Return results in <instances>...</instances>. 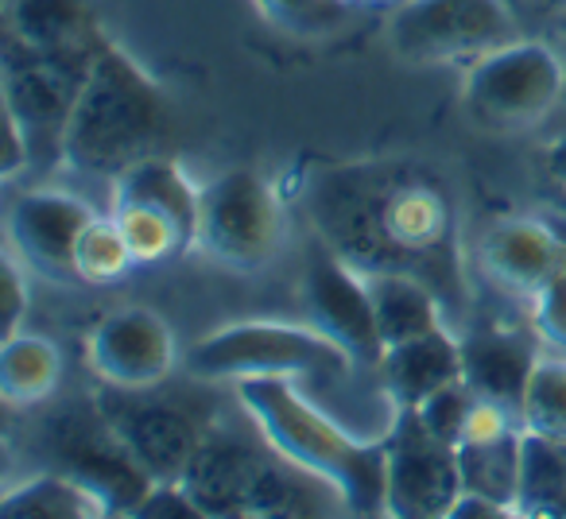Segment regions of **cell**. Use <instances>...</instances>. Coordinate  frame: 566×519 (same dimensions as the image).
I'll use <instances>...</instances> for the list:
<instances>
[{"label": "cell", "instance_id": "cell-1", "mask_svg": "<svg viewBox=\"0 0 566 519\" xmlns=\"http://www.w3.org/2000/svg\"><path fill=\"white\" fill-rule=\"evenodd\" d=\"M300 198L315 236L346 264L365 276H419L442 299L450 326H462L470 307L462 221L442 174L416 159H349L311 167Z\"/></svg>", "mask_w": 566, "mask_h": 519}, {"label": "cell", "instance_id": "cell-2", "mask_svg": "<svg viewBox=\"0 0 566 519\" xmlns=\"http://www.w3.org/2000/svg\"><path fill=\"white\" fill-rule=\"evenodd\" d=\"M237 400L275 454L331 480L349 511H385V434L357 438L292 377L237 380Z\"/></svg>", "mask_w": 566, "mask_h": 519}, {"label": "cell", "instance_id": "cell-3", "mask_svg": "<svg viewBox=\"0 0 566 519\" xmlns=\"http://www.w3.org/2000/svg\"><path fill=\"white\" fill-rule=\"evenodd\" d=\"M171 136V102L164 86L128 55L105 43L63 136V167L90 179H117L133 163L159 156Z\"/></svg>", "mask_w": 566, "mask_h": 519}, {"label": "cell", "instance_id": "cell-4", "mask_svg": "<svg viewBox=\"0 0 566 519\" xmlns=\"http://www.w3.org/2000/svg\"><path fill=\"white\" fill-rule=\"evenodd\" d=\"M187 372L198 380H213V384H237V380L252 377H292L334 388L349 384L361 369L346 349L334 346L311 322H233L190 346Z\"/></svg>", "mask_w": 566, "mask_h": 519}, {"label": "cell", "instance_id": "cell-5", "mask_svg": "<svg viewBox=\"0 0 566 519\" xmlns=\"http://www.w3.org/2000/svg\"><path fill=\"white\" fill-rule=\"evenodd\" d=\"M566 59L543 40H512L473 59L462 78V109L489 133H527L558 109Z\"/></svg>", "mask_w": 566, "mask_h": 519}, {"label": "cell", "instance_id": "cell-6", "mask_svg": "<svg viewBox=\"0 0 566 519\" xmlns=\"http://www.w3.org/2000/svg\"><path fill=\"white\" fill-rule=\"evenodd\" d=\"M287 218L272 182L252 167H229L198 187L195 248L229 272H260L280 256Z\"/></svg>", "mask_w": 566, "mask_h": 519}, {"label": "cell", "instance_id": "cell-7", "mask_svg": "<svg viewBox=\"0 0 566 519\" xmlns=\"http://www.w3.org/2000/svg\"><path fill=\"white\" fill-rule=\"evenodd\" d=\"M90 66L94 59L51 55L4 32V55H0L4 117L24 128L35 167L63 163V136L90 78Z\"/></svg>", "mask_w": 566, "mask_h": 519}, {"label": "cell", "instance_id": "cell-8", "mask_svg": "<svg viewBox=\"0 0 566 519\" xmlns=\"http://www.w3.org/2000/svg\"><path fill=\"white\" fill-rule=\"evenodd\" d=\"M520 40L504 0H400L388 20V47L408 66L473 63Z\"/></svg>", "mask_w": 566, "mask_h": 519}, {"label": "cell", "instance_id": "cell-9", "mask_svg": "<svg viewBox=\"0 0 566 519\" xmlns=\"http://www.w3.org/2000/svg\"><path fill=\"white\" fill-rule=\"evenodd\" d=\"M458 492H462L458 446L427 431L411 407L392 411L385 431V516H450Z\"/></svg>", "mask_w": 566, "mask_h": 519}, {"label": "cell", "instance_id": "cell-10", "mask_svg": "<svg viewBox=\"0 0 566 519\" xmlns=\"http://www.w3.org/2000/svg\"><path fill=\"white\" fill-rule=\"evenodd\" d=\"M303 310H307V322L318 333H326L334 346H342L354 357L357 369L377 372L385 341H380L377 330L365 272L346 264L318 236L307 252V264H303Z\"/></svg>", "mask_w": 566, "mask_h": 519}, {"label": "cell", "instance_id": "cell-11", "mask_svg": "<svg viewBox=\"0 0 566 519\" xmlns=\"http://www.w3.org/2000/svg\"><path fill=\"white\" fill-rule=\"evenodd\" d=\"M102 411L105 426L113 438L128 449L136 465L148 473L151 480H179L187 462L195 457L198 442H202L206 426L195 411L182 403L156 400V395H140V388H113L94 403Z\"/></svg>", "mask_w": 566, "mask_h": 519}, {"label": "cell", "instance_id": "cell-12", "mask_svg": "<svg viewBox=\"0 0 566 519\" xmlns=\"http://www.w3.org/2000/svg\"><path fill=\"white\" fill-rule=\"evenodd\" d=\"M94 213L97 210L86 198L66 194V190H28L12 202L9 221H4L9 252L32 276L51 279V284H78L74 244Z\"/></svg>", "mask_w": 566, "mask_h": 519}, {"label": "cell", "instance_id": "cell-13", "mask_svg": "<svg viewBox=\"0 0 566 519\" xmlns=\"http://www.w3.org/2000/svg\"><path fill=\"white\" fill-rule=\"evenodd\" d=\"M179 346L175 333L156 310L120 307L94 326L86 346V364L109 388H148L164 384L175 372Z\"/></svg>", "mask_w": 566, "mask_h": 519}, {"label": "cell", "instance_id": "cell-14", "mask_svg": "<svg viewBox=\"0 0 566 519\" xmlns=\"http://www.w3.org/2000/svg\"><path fill=\"white\" fill-rule=\"evenodd\" d=\"M268 454L272 446L264 438L252 442L249 434L229 431V426H206L179 485L195 496L202 516H249L252 488H256Z\"/></svg>", "mask_w": 566, "mask_h": 519}, {"label": "cell", "instance_id": "cell-15", "mask_svg": "<svg viewBox=\"0 0 566 519\" xmlns=\"http://www.w3.org/2000/svg\"><path fill=\"white\" fill-rule=\"evenodd\" d=\"M566 252V241L543 218H501L478 236L473 244V264L485 276L489 287H496L509 299H532L543 287V279L558 268Z\"/></svg>", "mask_w": 566, "mask_h": 519}, {"label": "cell", "instance_id": "cell-16", "mask_svg": "<svg viewBox=\"0 0 566 519\" xmlns=\"http://www.w3.org/2000/svg\"><path fill=\"white\" fill-rule=\"evenodd\" d=\"M543 353V338L535 330L509 326H478L462 330V377L481 400L516 411L524 403V388Z\"/></svg>", "mask_w": 566, "mask_h": 519}, {"label": "cell", "instance_id": "cell-17", "mask_svg": "<svg viewBox=\"0 0 566 519\" xmlns=\"http://www.w3.org/2000/svg\"><path fill=\"white\" fill-rule=\"evenodd\" d=\"M373 377H377L380 392L388 395L392 411L419 407L427 395L462 380V333L454 326H439V330L419 333V338L396 341L380 353Z\"/></svg>", "mask_w": 566, "mask_h": 519}, {"label": "cell", "instance_id": "cell-18", "mask_svg": "<svg viewBox=\"0 0 566 519\" xmlns=\"http://www.w3.org/2000/svg\"><path fill=\"white\" fill-rule=\"evenodd\" d=\"M9 35L51 55L97 59L109 43L97 0H9Z\"/></svg>", "mask_w": 566, "mask_h": 519}, {"label": "cell", "instance_id": "cell-19", "mask_svg": "<svg viewBox=\"0 0 566 519\" xmlns=\"http://www.w3.org/2000/svg\"><path fill=\"white\" fill-rule=\"evenodd\" d=\"M365 284H369L373 315H377V330L385 349L396 346V341L431 333L439 326H450L442 299L419 276H408V272H369Z\"/></svg>", "mask_w": 566, "mask_h": 519}, {"label": "cell", "instance_id": "cell-20", "mask_svg": "<svg viewBox=\"0 0 566 519\" xmlns=\"http://www.w3.org/2000/svg\"><path fill=\"white\" fill-rule=\"evenodd\" d=\"M63 380V349L51 338L20 330L0 349V395L9 407H35L51 400Z\"/></svg>", "mask_w": 566, "mask_h": 519}, {"label": "cell", "instance_id": "cell-21", "mask_svg": "<svg viewBox=\"0 0 566 519\" xmlns=\"http://www.w3.org/2000/svg\"><path fill=\"white\" fill-rule=\"evenodd\" d=\"M113 187V205H159V210L175 213L182 225L195 236V221H198V187L190 182V174L182 171L175 159H167L164 151L159 156H148L140 163H133L128 171H120Z\"/></svg>", "mask_w": 566, "mask_h": 519}, {"label": "cell", "instance_id": "cell-22", "mask_svg": "<svg viewBox=\"0 0 566 519\" xmlns=\"http://www.w3.org/2000/svg\"><path fill=\"white\" fill-rule=\"evenodd\" d=\"M516 511L539 519H566V438L524 431Z\"/></svg>", "mask_w": 566, "mask_h": 519}, {"label": "cell", "instance_id": "cell-23", "mask_svg": "<svg viewBox=\"0 0 566 519\" xmlns=\"http://www.w3.org/2000/svg\"><path fill=\"white\" fill-rule=\"evenodd\" d=\"M9 516H32V519H94L109 516V504L102 492L78 480L74 473H40L20 485H12L0 500Z\"/></svg>", "mask_w": 566, "mask_h": 519}, {"label": "cell", "instance_id": "cell-24", "mask_svg": "<svg viewBox=\"0 0 566 519\" xmlns=\"http://www.w3.org/2000/svg\"><path fill=\"white\" fill-rule=\"evenodd\" d=\"M520 446H524V426L509 431L489 442H462L458 446V469H462V488L485 492L501 504L516 508L520 485Z\"/></svg>", "mask_w": 566, "mask_h": 519}, {"label": "cell", "instance_id": "cell-25", "mask_svg": "<svg viewBox=\"0 0 566 519\" xmlns=\"http://www.w3.org/2000/svg\"><path fill=\"white\" fill-rule=\"evenodd\" d=\"M136 268V256L128 248L125 233H120L117 218L113 213H94L86 221V229L78 233L74 244V272H78V284L105 287L120 284L128 272Z\"/></svg>", "mask_w": 566, "mask_h": 519}, {"label": "cell", "instance_id": "cell-26", "mask_svg": "<svg viewBox=\"0 0 566 519\" xmlns=\"http://www.w3.org/2000/svg\"><path fill=\"white\" fill-rule=\"evenodd\" d=\"M109 213L117 218V225H120V233H125L128 248H133L136 264H164V260H171L175 252L195 248L190 229L182 225L175 213L159 210V205L128 202V205H113Z\"/></svg>", "mask_w": 566, "mask_h": 519}, {"label": "cell", "instance_id": "cell-27", "mask_svg": "<svg viewBox=\"0 0 566 519\" xmlns=\"http://www.w3.org/2000/svg\"><path fill=\"white\" fill-rule=\"evenodd\" d=\"M520 423L524 431L566 438V357L563 349H543L532 369L520 403Z\"/></svg>", "mask_w": 566, "mask_h": 519}, {"label": "cell", "instance_id": "cell-28", "mask_svg": "<svg viewBox=\"0 0 566 519\" xmlns=\"http://www.w3.org/2000/svg\"><path fill=\"white\" fill-rule=\"evenodd\" d=\"M252 4L275 32L307 35V40L338 32L349 17V0H252Z\"/></svg>", "mask_w": 566, "mask_h": 519}, {"label": "cell", "instance_id": "cell-29", "mask_svg": "<svg viewBox=\"0 0 566 519\" xmlns=\"http://www.w3.org/2000/svg\"><path fill=\"white\" fill-rule=\"evenodd\" d=\"M473 403H478V392H473V388L465 384V377H462V380H454V384L439 388L434 395H427V400L419 403V407H411V411H416L419 423H423L427 431L439 434V438L450 442V446H458Z\"/></svg>", "mask_w": 566, "mask_h": 519}, {"label": "cell", "instance_id": "cell-30", "mask_svg": "<svg viewBox=\"0 0 566 519\" xmlns=\"http://www.w3.org/2000/svg\"><path fill=\"white\" fill-rule=\"evenodd\" d=\"M527 307H532V330L543 338V346L566 349V252L539 292L527 299Z\"/></svg>", "mask_w": 566, "mask_h": 519}, {"label": "cell", "instance_id": "cell-31", "mask_svg": "<svg viewBox=\"0 0 566 519\" xmlns=\"http://www.w3.org/2000/svg\"><path fill=\"white\" fill-rule=\"evenodd\" d=\"M28 307H32V272L12 252H4V338L24 330Z\"/></svg>", "mask_w": 566, "mask_h": 519}, {"label": "cell", "instance_id": "cell-32", "mask_svg": "<svg viewBox=\"0 0 566 519\" xmlns=\"http://www.w3.org/2000/svg\"><path fill=\"white\" fill-rule=\"evenodd\" d=\"M501 519V516H520L512 504H501V500H493V496H485V492H470V488H462L458 492V500L450 504V516L447 519Z\"/></svg>", "mask_w": 566, "mask_h": 519}, {"label": "cell", "instance_id": "cell-33", "mask_svg": "<svg viewBox=\"0 0 566 519\" xmlns=\"http://www.w3.org/2000/svg\"><path fill=\"white\" fill-rule=\"evenodd\" d=\"M547 174L566 190V128L547 144Z\"/></svg>", "mask_w": 566, "mask_h": 519}, {"label": "cell", "instance_id": "cell-34", "mask_svg": "<svg viewBox=\"0 0 566 519\" xmlns=\"http://www.w3.org/2000/svg\"><path fill=\"white\" fill-rule=\"evenodd\" d=\"M349 4H392V0H349Z\"/></svg>", "mask_w": 566, "mask_h": 519}, {"label": "cell", "instance_id": "cell-35", "mask_svg": "<svg viewBox=\"0 0 566 519\" xmlns=\"http://www.w3.org/2000/svg\"><path fill=\"white\" fill-rule=\"evenodd\" d=\"M539 4H551V9H566V0H539Z\"/></svg>", "mask_w": 566, "mask_h": 519}]
</instances>
